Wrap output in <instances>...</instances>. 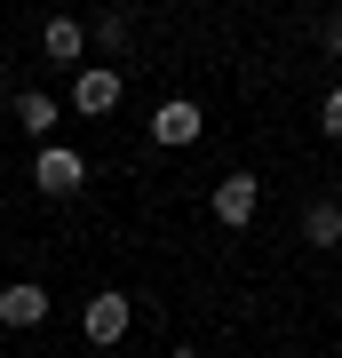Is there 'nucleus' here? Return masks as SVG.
Returning <instances> with one entry per match:
<instances>
[{"mask_svg": "<svg viewBox=\"0 0 342 358\" xmlns=\"http://www.w3.org/2000/svg\"><path fill=\"white\" fill-rule=\"evenodd\" d=\"M120 88H127L120 64H80V72H72V112H80V120H104V112L120 103Z\"/></svg>", "mask_w": 342, "mask_h": 358, "instance_id": "obj_1", "label": "nucleus"}, {"mask_svg": "<svg viewBox=\"0 0 342 358\" xmlns=\"http://www.w3.org/2000/svg\"><path fill=\"white\" fill-rule=\"evenodd\" d=\"M32 183H40L48 199H72L80 183H88V159H80V152H64V143H40V159H32Z\"/></svg>", "mask_w": 342, "mask_h": 358, "instance_id": "obj_2", "label": "nucleus"}, {"mask_svg": "<svg viewBox=\"0 0 342 358\" xmlns=\"http://www.w3.org/2000/svg\"><path fill=\"white\" fill-rule=\"evenodd\" d=\"M127 327H136V303H127L120 287H104L96 303H88V343H96V350H112V343H120Z\"/></svg>", "mask_w": 342, "mask_h": 358, "instance_id": "obj_3", "label": "nucleus"}, {"mask_svg": "<svg viewBox=\"0 0 342 358\" xmlns=\"http://www.w3.org/2000/svg\"><path fill=\"white\" fill-rule=\"evenodd\" d=\"M152 143H167V152H183V143H199V103H159L152 112Z\"/></svg>", "mask_w": 342, "mask_h": 358, "instance_id": "obj_4", "label": "nucleus"}, {"mask_svg": "<svg viewBox=\"0 0 342 358\" xmlns=\"http://www.w3.org/2000/svg\"><path fill=\"white\" fill-rule=\"evenodd\" d=\"M255 199H263V183H255V176H223V183H215V223H231V231L255 223Z\"/></svg>", "mask_w": 342, "mask_h": 358, "instance_id": "obj_5", "label": "nucleus"}, {"mask_svg": "<svg viewBox=\"0 0 342 358\" xmlns=\"http://www.w3.org/2000/svg\"><path fill=\"white\" fill-rule=\"evenodd\" d=\"M40 319H48V287H32V279L0 287V327H40Z\"/></svg>", "mask_w": 342, "mask_h": 358, "instance_id": "obj_6", "label": "nucleus"}, {"mask_svg": "<svg viewBox=\"0 0 342 358\" xmlns=\"http://www.w3.org/2000/svg\"><path fill=\"white\" fill-rule=\"evenodd\" d=\"M40 48H48L56 64H80V56H88V32H80L72 16H48V24H40Z\"/></svg>", "mask_w": 342, "mask_h": 358, "instance_id": "obj_7", "label": "nucleus"}, {"mask_svg": "<svg viewBox=\"0 0 342 358\" xmlns=\"http://www.w3.org/2000/svg\"><path fill=\"white\" fill-rule=\"evenodd\" d=\"M303 239L311 247H342V199H311L303 207Z\"/></svg>", "mask_w": 342, "mask_h": 358, "instance_id": "obj_8", "label": "nucleus"}, {"mask_svg": "<svg viewBox=\"0 0 342 358\" xmlns=\"http://www.w3.org/2000/svg\"><path fill=\"white\" fill-rule=\"evenodd\" d=\"M16 120H24V136H48V128H56V96L24 88V96H16Z\"/></svg>", "mask_w": 342, "mask_h": 358, "instance_id": "obj_9", "label": "nucleus"}, {"mask_svg": "<svg viewBox=\"0 0 342 358\" xmlns=\"http://www.w3.org/2000/svg\"><path fill=\"white\" fill-rule=\"evenodd\" d=\"M127 40H136V16H127V8H112V16H96V48H127Z\"/></svg>", "mask_w": 342, "mask_h": 358, "instance_id": "obj_10", "label": "nucleus"}, {"mask_svg": "<svg viewBox=\"0 0 342 358\" xmlns=\"http://www.w3.org/2000/svg\"><path fill=\"white\" fill-rule=\"evenodd\" d=\"M318 128H327V136H342V88H327V103H318Z\"/></svg>", "mask_w": 342, "mask_h": 358, "instance_id": "obj_11", "label": "nucleus"}, {"mask_svg": "<svg viewBox=\"0 0 342 358\" xmlns=\"http://www.w3.org/2000/svg\"><path fill=\"white\" fill-rule=\"evenodd\" d=\"M318 40H327V48H342V16H327V24H318Z\"/></svg>", "mask_w": 342, "mask_h": 358, "instance_id": "obj_12", "label": "nucleus"}, {"mask_svg": "<svg viewBox=\"0 0 342 358\" xmlns=\"http://www.w3.org/2000/svg\"><path fill=\"white\" fill-rule=\"evenodd\" d=\"M167 358H199V350H191V343H183V350H167Z\"/></svg>", "mask_w": 342, "mask_h": 358, "instance_id": "obj_13", "label": "nucleus"}]
</instances>
